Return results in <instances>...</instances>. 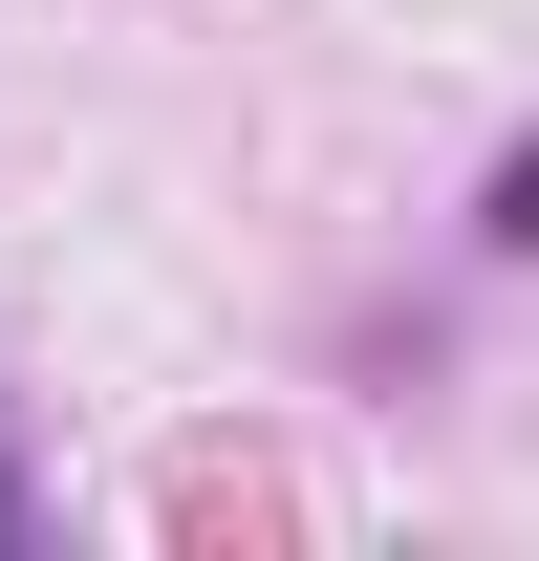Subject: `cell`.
Here are the masks:
<instances>
[{"mask_svg":"<svg viewBox=\"0 0 539 561\" xmlns=\"http://www.w3.org/2000/svg\"><path fill=\"white\" fill-rule=\"evenodd\" d=\"M0 540H22V454H0Z\"/></svg>","mask_w":539,"mask_h":561,"instance_id":"obj_2","label":"cell"},{"mask_svg":"<svg viewBox=\"0 0 539 561\" xmlns=\"http://www.w3.org/2000/svg\"><path fill=\"white\" fill-rule=\"evenodd\" d=\"M474 238H496V260H539V130L496 151V195H474Z\"/></svg>","mask_w":539,"mask_h":561,"instance_id":"obj_1","label":"cell"}]
</instances>
